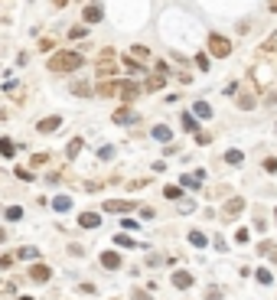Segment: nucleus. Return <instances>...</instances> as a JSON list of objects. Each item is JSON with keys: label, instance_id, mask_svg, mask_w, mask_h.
Listing matches in <instances>:
<instances>
[{"label": "nucleus", "instance_id": "obj_34", "mask_svg": "<svg viewBox=\"0 0 277 300\" xmlns=\"http://www.w3.org/2000/svg\"><path fill=\"white\" fill-rule=\"evenodd\" d=\"M254 277H258V284H271V281H274L268 268H261V271H258V274H254Z\"/></svg>", "mask_w": 277, "mask_h": 300}, {"label": "nucleus", "instance_id": "obj_49", "mask_svg": "<svg viewBox=\"0 0 277 300\" xmlns=\"http://www.w3.org/2000/svg\"><path fill=\"white\" fill-rule=\"evenodd\" d=\"M20 300H33V297H20Z\"/></svg>", "mask_w": 277, "mask_h": 300}, {"label": "nucleus", "instance_id": "obj_26", "mask_svg": "<svg viewBox=\"0 0 277 300\" xmlns=\"http://www.w3.org/2000/svg\"><path fill=\"white\" fill-rule=\"evenodd\" d=\"M183 127H186V131H189L192 137L199 134V124H196V118H192V114H183Z\"/></svg>", "mask_w": 277, "mask_h": 300}, {"label": "nucleus", "instance_id": "obj_46", "mask_svg": "<svg viewBox=\"0 0 277 300\" xmlns=\"http://www.w3.org/2000/svg\"><path fill=\"white\" fill-rule=\"evenodd\" d=\"M65 3H69V0H52V7H65Z\"/></svg>", "mask_w": 277, "mask_h": 300}, {"label": "nucleus", "instance_id": "obj_21", "mask_svg": "<svg viewBox=\"0 0 277 300\" xmlns=\"http://www.w3.org/2000/svg\"><path fill=\"white\" fill-rule=\"evenodd\" d=\"M153 137H157V141H163V144H170V137H173V131H170V127H166V124H157V127H153Z\"/></svg>", "mask_w": 277, "mask_h": 300}, {"label": "nucleus", "instance_id": "obj_19", "mask_svg": "<svg viewBox=\"0 0 277 300\" xmlns=\"http://www.w3.org/2000/svg\"><path fill=\"white\" fill-rule=\"evenodd\" d=\"M3 219L7 222H20L23 219V209H20V205H7V209H3Z\"/></svg>", "mask_w": 277, "mask_h": 300}, {"label": "nucleus", "instance_id": "obj_17", "mask_svg": "<svg viewBox=\"0 0 277 300\" xmlns=\"http://www.w3.org/2000/svg\"><path fill=\"white\" fill-rule=\"evenodd\" d=\"M131 59H134V62H140V65H147L150 49H147V46H134V49H131Z\"/></svg>", "mask_w": 277, "mask_h": 300}, {"label": "nucleus", "instance_id": "obj_36", "mask_svg": "<svg viewBox=\"0 0 277 300\" xmlns=\"http://www.w3.org/2000/svg\"><path fill=\"white\" fill-rule=\"evenodd\" d=\"M248 238H251V235H248V229H238V235H235L238 245H248Z\"/></svg>", "mask_w": 277, "mask_h": 300}, {"label": "nucleus", "instance_id": "obj_41", "mask_svg": "<svg viewBox=\"0 0 277 300\" xmlns=\"http://www.w3.org/2000/svg\"><path fill=\"white\" fill-rule=\"evenodd\" d=\"M49 160V153H36V157H33V166H43Z\"/></svg>", "mask_w": 277, "mask_h": 300}, {"label": "nucleus", "instance_id": "obj_11", "mask_svg": "<svg viewBox=\"0 0 277 300\" xmlns=\"http://www.w3.org/2000/svg\"><path fill=\"white\" fill-rule=\"evenodd\" d=\"M192 284H196V277H192L189 271H176L173 274V287H180V291H189Z\"/></svg>", "mask_w": 277, "mask_h": 300}, {"label": "nucleus", "instance_id": "obj_30", "mask_svg": "<svg viewBox=\"0 0 277 300\" xmlns=\"http://www.w3.org/2000/svg\"><path fill=\"white\" fill-rule=\"evenodd\" d=\"M238 108H254V95H248V92H245V95H238Z\"/></svg>", "mask_w": 277, "mask_h": 300}, {"label": "nucleus", "instance_id": "obj_12", "mask_svg": "<svg viewBox=\"0 0 277 300\" xmlns=\"http://www.w3.org/2000/svg\"><path fill=\"white\" fill-rule=\"evenodd\" d=\"M118 88H121V82H111V79H101V85L95 88V95H101V98H111V95H118Z\"/></svg>", "mask_w": 277, "mask_h": 300}, {"label": "nucleus", "instance_id": "obj_44", "mask_svg": "<svg viewBox=\"0 0 277 300\" xmlns=\"http://www.w3.org/2000/svg\"><path fill=\"white\" fill-rule=\"evenodd\" d=\"M134 300H150V294L147 291H134Z\"/></svg>", "mask_w": 277, "mask_h": 300}, {"label": "nucleus", "instance_id": "obj_14", "mask_svg": "<svg viewBox=\"0 0 277 300\" xmlns=\"http://www.w3.org/2000/svg\"><path fill=\"white\" fill-rule=\"evenodd\" d=\"M163 85H166V75L163 72H153L150 79H147V85H143V92H160Z\"/></svg>", "mask_w": 277, "mask_h": 300}, {"label": "nucleus", "instance_id": "obj_40", "mask_svg": "<svg viewBox=\"0 0 277 300\" xmlns=\"http://www.w3.org/2000/svg\"><path fill=\"white\" fill-rule=\"evenodd\" d=\"M264 170H268V173H277V160H274V157L264 160Z\"/></svg>", "mask_w": 277, "mask_h": 300}, {"label": "nucleus", "instance_id": "obj_13", "mask_svg": "<svg viewBox=\"0 0 277 300\" xmlns=\"http://www.w3.org/2000/svg\"><path fill=\"white\" fill-rule=\"evenodd\" d=\"M79 225H82V229H98V225H101V215H98V212H82L79 215Z\"/></svg>", "mask_w": 277, "mask_h": 300}, {"label": "nucleus", "instance_id": "obj_22", "mask_svg": "<svg viewBox=\"0 0 277 300\" xmlns=\"http://www.w3.org/2000/svg\"><path fill=\"white\" fill-rule=\"evenodd\" d=\"M0 153H3V157H13V153H16V144L10 141V137H0Z\"/></svg>", "mask_w": 277, "mask_h": 300}, {"label": "nucleus", "instance_id": "obj_28", "mask_svg": "<svg viewBox=\"0 0 277 300\" xmlns=\"http://www.w3.org/2000/svg\"><path fill=\"white\" fill-rule=\"evenodd\" d=\"M192 108H196V114H199V118H212V108H209V101H196Z\"/></svg>", "mask_w": 277, "mask_h": 300}, {"label": "nucleus", "instance_id": "obj_8", "mask_svg": "<svg viewBox=\"0 0 277 300\" xmlns=\"http://www.w3.org/2000/svg\"><path fill=\"white\" fill-rule=\"evenodd\" d=\"M98 261H101V268H108V271H118L121 264H124L118 251H101V254H98Z\"/></svg>", "mask_w": 277, "mask_h": 300}, {"label": "nucleus", "instance_id": "obj_6", "mask_svg": "<svg viewBox=\"0 0 277 300\" xmlns=\"http://www.w3.org/2000/svg\"><path fill=\"white\" fill-rule=\"evenodd\" d=\"M140 92H143V85H137V82H121V88H118V95L124 98V101H134Z\"/></svg>", "mask_w": 277, "mask_h": 300}, {"label": "nucleus", "instance_id": "obj_10", "mask_svg": "<svg viewBox=\"0 0 277 300\" xmlns=\"http://www.w3.org/2000/svg\"><path fill=\"white\" fill-rule=\"evenodd\" d=\"M101 16H104L101 3H88V7L82 10V20H85V23H98V20H101Z\"/></svg>", "mask_w": 277, "mask_h": 300}, {"label": "nucleus", "instance_id": "obj_45", "mask_svg": "<svg viewBox=\"0 0 277 300\" xmlns=\"http://www.w3.org/2000/svg\"><path fill=\"white\" fill-rule=\"evenodd\" d=\"M268 7H271V13H277V0H268Z\"/></svg>", "mask_w": 277, "mask_h": 300}, {"label": "nucleus", "instance_id": "obj_35", "mask_svg": "<svg viewBox=\"0 0 277 300\" xmlns=\"http://www.w3.org/2000/svg\"><path fill=\"white\" fill-rule=\"evenodd\" d=\"M206 300H222V291L219 287H206Z\"/></svg>", "mask_w": 277, "mask_h": 300}, {"label": "nucleus", "instance_id": "obj_5", "mask_svg": "<svg viewBox=\"0 0 277 300\" xmlns=\"http://www.w3.org/2000/svg\"><path fill=\"white\" fill-rule=\"evenodd\" d=\"M111 121H114V124H134V121H140V114L131 111V108H118L114 114H111Z\"/></svg>", "mask_w": 277, "mask_h": 300}, {"label": "nucleus", "instance_id": "obj_4", "mask_svg": "<svg viewBox=\"0 0 277 300\" xmlns=\"http://www.w3.org/2000/svg\"><path fill=\"white\" fill-rule=\"evenodd\" d=\"M241 212H245V199H238V196L222 205V219H238Z\"/></svg>", "mask_w": 277, "mask_h": 300}, {"label": "nucleus", "instance_id": "obj_31", "mask_svg": "<svg viewBox=\"0 0 277 300\" xmlns=\"http://www.w3.org/2000/svg\"><path fill=\"white\" fill-rule=\"evenodd\" d=\"M13 261H16V254H0V271H10Z\"/></svg>", "mask_w": 277, "mask_h": 300}, {"label": "nucleus", "instance_id": "obj_32", "mask_svg": "<svg viewBox=\"0 0 277 300\" xmlns=\"http://www.w3.org/2000/svg\"><path fill=\"white\" fill-rule=\"evenodd\" d=\"M163 196H166V199H180L183 190H180V186H163Z\"/></svg>", "mask_w": 277, "mask_h": 300}, {"label": "nucleus", "instance_id": "obj_23", "mask_svg": "<svg viewBox=\"0 0 277 300\" xmlns=\"http://www.w3.org/2000/svg\"><path fill=\"white\" fill-rule=\"evenodd\" d=\"M114 248H137V242L131 235H114Z\"/></svg>", "mask_w": 277, "mask_h": 300}, {"label": "nucleus", "instance_id": "obj_3", "mask_svg": "<svg viewBox=\"0 0 277 300\" xmlns=\"http://www.w3.org/2000/svg\"><path fill=\"white\" fill-rule=\"evenodd\" d=\"M209 52L219 55V59H229V55H231V40H225V36L212 33V36H209Z\"/></svg>", "mask_w": 277, "mask_h": 300}, {"label": "nucleus", "instance_id": "obj_27", "mask_svg": "<svg viewBox=\"0 0 277 300\" xmlns=\"http://www.w3.org/2000/svg\"><path fill=\"white\" fill-rule=\"evenodd\" d=\"M189 245H196V248H206V245H209V238L202 235V232H189Z\"/></svg>", "mask_w": 277, "mask_h": 300}, {"label": "nucleus", "instance_id": "obj_47", "mask_svg": "<svg viewBox=\"0 0 277 300\" xmlns=\"http://www.w3.org/2000/svg\"><path fill=\"white\" fill-rule=\"evenodd\" d=\"M268 254H271V261H277V248H271V251H268Z\"/></svg>", "mask_w": 277, "mask_h": 300}, {"label": "nucleus", "instance_id": "obj_2", "mask_svg": "<svg viewBox=\"0 0 277 300\" xmlns=\"http://www.w3.org/2000/svg\"><path fill=\"white\" fill-rule=\"evenodd\" d=\"M95 72H98V79H111L118 72V52L114 49H101V55L95 59Z\"/></svg>", "mask_w": 277, "mask_h": 300}, {"label": "nucleus", "instance_id": "obj_20", "mask_svg": "<svg viewBox=\"0 0 277 300\" xmlns=\"http://www.w3.org/2000/svg\"><path fill=\"white\" fill-rule=\"evenodd\" d=\"M52 209H55V212H69V209H72V199L69 196H55L52 199Z\"/></svg>", "mask_w": 277, "mask_h": 300}, {"label": "nucleus", "instance_id": "obj_15", "mask_svg": "<svg viewBox=\"0 0 277 300\" xmlns=\"http://www.w3.org/2000/svg\"><path fill=\"white\" fill-rule=\"evenodd\" d=\"M82 147H85V141H82V137H72L69 147H65V160H75L82 153Z\"/></svg>", "mask_w": 277, "mask_h": 300}, {"label": "nucleus", "instance_id": "obj_39", "mask_svg": "<svg viewBox=\"0 0 277 300\" xmlns=\"http://www.w3.org/2000/svg\"><path fill=\"white\" fill-rule=\"evenodd\" d=\"M137 212H140L143 219H153V215H157V212H153V209H150V205H140V209H137Z\"/></svg>", "mask_w": 277, "mask_h": 300}, {"label": "nucleus", "instance_id": "obj_29", "mask_svg": "<svg viewBox=\"0 0 277 300\" xmlns=\"http://www.w3.org/2000/svg\"><path fill=\"white\" fill-rule=\"evenodd\" d=\"M69 36H72V40H82V36H88V26L75 23V26H72V30H69Z\"/></svg>", "mask_w": 277, "mask_h": 300}, {"label": "nucleus", "instance_id": "obj_42", "mask_svg": "<svg viewBox=\"0 0 277 300\" xmlns=\"http://www.w3.org/2000/svg\"><path fill=\"white\" fill-rule=\"evenodd\" d=\"M79 291H82V294H88V297H95V294H98V291H95V284H82Z\"/></svg>", "mask_w": 277, "mask_h": 300}, {"label": "nucleus", "instance_id": "obj_18", "mask_svg": "<svg viewBox=\"0 0 277 300\" xmlns=\"http://www.w3.org/2000/svg\"><path fill=\"white\" fill-rule=\"evenodd\" d=\"M72 95H79V98H88L92 95V85H88V82H72Z\"/></svg>", "mask_w": 277, "mask_h": 300}, {"label": "nucleus", "instance_id": "obj_24", "mask_svg": "<svg viewBox=\"0 0 277 300\" xmlns=\"http://www.w3.org/2000/svg\"><path fill=\"white\" fill-rule=\"evenodd\" d=\"M16 258H23V261H36V258H40V251H36L33 245H26V248H20V251H16Z\"/></svg>", "mask_w": 277, "mask_h": 300}, {"label": "nucleus", "instance_id": "obj_16", "mask_svg": "<svg viewBox=\"0 0 277 300\" xmlns=\"http://www.w3.org/2000/svg\"><path fill=\"white\" fill-rule=\"evenodd\" d=\"M30 277H33V281H49V277H52V271H49L46 264H33V268H30Z\"/></svg>", "mask_w": 277, "mask_h": 300}, {"label": "nucleus", "instance_id": "obj_1", "mask_svg": "<svg viewBox=\"0 0 277 300\" xmlns=\"http://www.w3.org/2000/svg\"><path fill=\"white\" fill-rule=\"evenodd\" d=\"M79 65H85V55L75 52V49H59L49 59V72H75Z\"/></svg>", "mask_w": 277, "mask_h": 300}, {"label": "nucleus", "instance_id": "obj_7", "mask_svg": "<svg viewBox=\"0 0 277 300\" xmlns=\"http://www.w3.org/2000/svg\"><path fill=\"white\" fill-rule=\"evenodd\" d=\"M131 209H134V202H131V199H108V202H104V212H131Z\"/></svg>", "mask_w": 277, "mask_h": 300}, {"label": "nucleus", "instance_id": "obj_43", "mask_svg": "<svg viewBox=\"0 0 277 300\" xmlns=\"http://www.w3.org/2000/svg\"><path fill=\"white\" fill-rule=\"evenodd\" d=\"M16 176H20V180H33V173H30V170H23V166H16Z\"/></svg>", "mask_w": 277, "mask_h": 300}, {"label": "nucleus", "instance_id": "obj_48", "mask_svg": "<svg viewBox=\"0 0 277 300\" xmlns=\"http://www.w3.org/2000/svg\"><path fill=\"white\" fill-rule=\"evenodd\" d=\"M0 242H7V232H3V229H0Z\"/></svg>", "mask_w": 277, "mask_h": 300}, {"label": "nucleus", "instance_id": "obj_9", "mask_svg": "<svg viewBox=\"0 0 277 300\" xmlns=\"http://www.w3.org/2000/svg\"><path fill=\"white\" fill-rule=\"evenodd\" d=\"M59 127H62V118L52 114V118H43L40 124H36V131H40V134H52V131H59Z\"/></svg>", "mask_w": 277, "mask_h": 300}, {"label": "nucleus", "instance_id": "obj_37", "mask_svg": "<svg viewBox=\"0 0 277 300\" xmlns=\"http://www.w3.org/2000/svg\"><path fill=\"white\" fill-rule=\"evenodd\" d=\"M196 144H202V147H206V144H212V134H206V131H199V134H196Z\"/></svg>", "mask_w": 277, "mask_h": 300}, {"label": "nucleus", "instance_id": "obj_33", "mask_svg": "<svg viewBox=\"0 0 277 300\" xmlns=\"http://www.w3.org/2000/svg\"><path fill=\"white\" fill-rule=\"evenodd\" d=\"M196 176H189V173H186V176H180V186H186V190H196Z\"/></svg>", "mask_w": 277, "mask_h": 300}, {"label": "nucleus", "instance_id": "obj_25", "mask_svg": "<svg viewBox=\"0 0 277 300\" xmlns=\"http://www.w3.org/2000/svg\"><path fill=\"white\" fill-rule=\"evenodd\" d=\"M241 160H245V153H241V150H225V163L238 166V163H241Z\"/></svg>", "mask_w": 277, "mask_h": 300}, {"label": "nucleus", "instance_id": "obj_50", "mask_svg": "<svg viewBox=\"0 0 277 300\" xmlns=\"http://www.w3.org/2000/svg\"><path fill=\"white\" fill-rule=\"evenodd\" d=\"M274 212H277V209H274Z\"/></svg>", "mask_w": 277, "mask_h": 300}, {"label": "nucleus", "instance_id": "obj_38", "mask_svg": "<svg viewBox=\"0 0 277 300\" xmlns=\"http://www.w3.org/2000/svg\"><path fill=\"white\" fill-rule=\"evenodd\" d=\"M196 69H199V72L209 69V59H206V55H196Z\"/></svg>", "mask_w": 277, "mask_h": 300}]
</instances>
